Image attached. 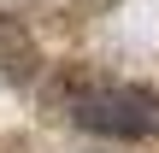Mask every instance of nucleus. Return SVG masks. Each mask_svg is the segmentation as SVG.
<instances>
[{
	"mask_svg": "<svg viewBox=\"0 0 159 153\" xmlns=\"http://www.w3.org/2000/svg\"><path fill=\"white\" fill-rule=\"evenodd\" d=\"M65 112H71V124H83L94 136H124V142L159 136V94L136 88V83H83V88H71Z\"/></svg>",
	"mask_w": 159,
	"mask_h": 153,
	"instance_id": "obj_1",
	"label": "nucleus"
}]
</instances>
